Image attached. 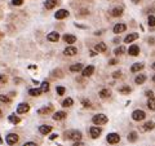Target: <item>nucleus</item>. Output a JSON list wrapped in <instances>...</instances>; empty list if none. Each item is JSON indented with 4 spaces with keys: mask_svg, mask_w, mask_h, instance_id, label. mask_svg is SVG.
Masks as SVG:
<instances>
[{
    "mask_svg": "<svg viewBox=\"0 0 155 146\" xmlns=\"http://www.w3.org/2000/svg\"><path fill=\"white\" fill-rule=\"evenodd\" d=\"M1 116H3V114H1V111H0V118H1Z\"/></svg>",
    "mask_w": 155,
    "mask_h": 146,
    "instance_id": "obj_54",
    "label": "nucleus"
},
{
    "mask_svg": "<svg viewBox=\"0 0 155 146\" xmlns=\"http://www.w3.org/2000/svg\"><path fill=\"white\" fill-rule=\"evenodd\" d=\"M11 100L7 97V96H4V94H0V102H9Z\"/></svg>",
    "mask_w": 155,
    "mask_h": 146,
    "instance_id": "obj_37",
    "label": "nucleus"
},
{
    "mask_svg": "<svg viewBox=\"0 0 155 146\" xmlns=\"http://www.w3.org/2000/svg\"><path fill=\"white\" fill-rule=\"evenodd\" d=\"M152 80H154V83H155V75H154V76H152Z\"/></svg>",
    "mask_w": 155,
    "mask_h": 146,
    "instance_id": "obj_52",
    "label": "nucleus"
},
{
    "mask_svg": "<svg viewBox=\"0 0 155 146\" xmlns=\"http://www.w3.org/2000/svg\"><path fill=\"white\" fill-rule=\"evenodd\" d=\"M109 63H110V65H116V63H118V59H110Z\"/></svg>",
    "mask_w": 155,
    "mask_h": 146,
    "instance_id": "obj_45",
    "label": "nucleus"
},
{
    "mask_svg": "<svg viewBox=\"0 0 155 146\" xmlns=\"http://www.w3.org/2000/svg\"><path fill=\"white\" fill-rule=\"evenodd\" d=\"M23 146H38L35 142H26V143H23Z\"/></svg>",
    "mask_w": 155,
    "mask_h": 146,
    "instance_id": "obj_43",
    "label": "nucleus"
},
{
    "mask_svg": "<svg viewBox=\"0 0 155 146\" xmlns=\"http://www.w3.org/2000/svg\"><path fill=\"white\" fill-rule=\"evenodd\" d=\"M83 70V65L82 63H75L73 65V66H70V71H73V73H79V71Z\"/></svg>",
    "mask_w": 155,
    "mask_h": 146,
    "instance_id": "obj_23",
    "label": "nucleus"
},
{
    "mask_svg": "<svg viewBox=\"0 0 155 146\" xmlns=\"http://www.w3.org/2000/svg\"><path fill=\"white\" fill-rule=\"evenodd\" d=\"M89 133L92 138H98L102 133V128H100V127H90Z\"/></svg>",
    "mask_w": 155,
    "mask_h": 146,
    "instance_id": "obj_6",
    "label": "nucleus"
},
{
    "mask_svg": "<svg viewBox=\"0 0 155 146\" xmlns=\"http://www.w3.org/2000/svg\"><path fill=\"white\" fill-rule=\"evenodd\" d=\"M74 105V101H73V98H66V100H63V102H62V106L63 107H71Z\"/></svg>",
    "mask_w": 155,
    "mask_h": 146,
    "instance_id": "obj_31",
    "label": "nucleus"
},
{
    "mask_svg": "<svg viewBox=\"0 0 155 146\" xmlns=\"http://www.w3.org/2000/svg\"><path fill=\"white\" fill-rule=\"evenodd\" d=\"M120 42V39H119V38H115V39H114V43H119Z\"/></svg>",
    "mask_w": 155,
    "mask_h": 146,
    "instance_id": "obj_47",
    "label": "nucleus"
},
{
    "mask_svg": "<svg viewBox=\"0 0 155 146\" xmlns=\"http://www.w3.org/2000/svg\"><path fill=\"white\" fill-rule=\"evenodd\" d=\"M146 96L150 98V97H154V93H152V91H146Z\"/></svg>",
    "mask_w": 155,
    "mask_h": 146,
    "instance_id": "obj_42",
    "label": "nucleus"
},
{
    "mask_svg": "<svg viewBox=\"0 0 155 146\" xmlns=\"http://www.w3.org/2000/svg\"><path fill=\"white\" fill-rule=\"evenodd\" d=\"M124 52H125V48H124V47H119V48H116L115 51H114V53H115V56H119V54H123Z\"/></svg>",
    "mask_w": 155,
    "mask_h": 146,
    "instance_id": "obj_34",
    "label": "nucleus"
},
{
    "mask_svg": "<svg viewBox=\"0 0 155 146\" xmlns=\"http://www.w3.org/2000/svg\"><path fill=\"white\" fill-rule=\"evenodd\" d=\"M128 53L132 57L138 56V53H140V47H138V45H131L129 49H128Z\"/></svg>",
    "mask_w": 155,
    "mask_h": 146,
    "instance_id": "obj_10",
    "label": "nucleus"
},
{
    "mask_svg": "<svg viewBox=\"0 0 155 146\" xmlns=\"http://www.w3.org/2000/svg\"><path fill=\"white\" fill-rule=\"evenodd\" d=\"M149 43H151V44H154V43H155V40H154V39H150V40H149Z\"/></svg>",
    "mask_w": 155,
    "mask_h": 146,
    "instance_id": "obj_49",
    "label": "nucleus"
},
{
    "mask_svg": "<svg viewBox=\"0 0 155 146\" xmlns=\"http://www.w3.org/2000/svg\"><path fill=\"white\" fill-rule=\"evenodd\" d=\"M47 39L49 40V42H57V40L59 39V34L57 32V31H53V32H51V34H48V36H47Z\"/></svg>",
    "mask_w": 155,
    "mask_h": 146,
    "instance_id": "obj_18",
    "label": "nucleus"
},
{
    "mask_svg": "<svg viewBox=\"0 0 155 146\" xmlns=\"http://www.w3.org/2000/svg\"><path fill=\"white\" fill-rule=\"evenodd\" d=\"M120 75H121V71H115V73H113V78H115V79L120 78Z\"/></svg>",
    "mask_w": 155,
    "mask_h": 146,
    "instance_id": "obj_41",
    "label": "nucleus"
},
{
    "mask_svg": "<svg viewBox=\"0 0 155 146\" xmlns=\"http://www.w3.org/2000/svg\"><path fill=\"white\" fill-rule=\"evenodd\" d=\"M57 93L59 96H63L65 94V87H57Z\"/></svg>",
    "mask_w": 155,
    "mask_h": 146,
    "instance_id": "obj_36",
    "label": "nucleus"
},
{
    "mask_svg": "<svg viewBox=\"0 0 155 146\" xmlns=\"http://www.w3.org/2000/svg\"><path fill=\"white\" fill-rule=\"evenodd\" d=\"M93 73H94V66H92V65H89V66H87L85 69H83V70H82V74H83V76H84V78L90 76Z\"/></svg>",
    "mask_w": 155,
    "mask_h": 146,
    "instance_id": "obj_8",
    "label": "nucleus"
},
{
    "mask_svg": "<svg viewBox=\"0 0 155 146\" xmlns=\"http://www.w3.org/2000/svg\"><path fill=\"white\" fill-rule=\"evenodd\" d=\"M131 91H132V89H131L128 85H124V87L119 88V93H121V94H129Z\"/></svg>",
    "mask_w": 155,
    "mask_h": 146,
    "instance_id": "obj_30",
    "label": "nucleus"
},
{
    "mask_svg": "<svg viewBox=\"0 0 155 146\" xmlns=\"http://www.w3.org/2000/svg\"><path fill=\"white\" fill-rule=\"evenodd\" d=\"M76 53H78V49H76L75 47H67L65 51H63V54H65V56H69V57L75 56Z\"/></svg>",
    "mask_w": 155,
    "mask_h": 146,
    "instance_id": "obj_9",
    "label": "nucleus"
},
{
    "mask_svg": "<svg viewBox=\"0 0 155 146\" xmlns=\"http://www.w3.org/2000/svg\"><path fill=\"white\" fill-rule=\"evenodd\" d=\"M63 136H65L66 140H73V141H80L82 140V132L75 131V129H71V131L65 132V135Z\"/></svg>",
    "mask_w": 155,
    "mask_h": 146,
    "instance_id": "obj_1",
    "label": "nucleus"
},
{
    "mask_svg": "<svg viewBox=\"0 0 155 146\" xmlns=\"http://www.w3.org/2000/svg\"><path fill=\"white\" fill-rule=\"evenodd\" d=\"M125 30H127V26L124 25V23H118V25L114 26V32H115V34H120V32H124Z\"/></svg>",
    "mask_w": 155,
    "mask_h": 146,
    "instance_id": "obj_13",
    "label": "nucleus"
},
{
    "mask_svg": "<svg viewBox=\"0 0 155 146\" xmlns=\"http://www.w3.org/2000/svg\"><path fill=\"white\" fill-rule=\"evenodd\" d=\"M111 96V92L110 89H107V88H104V89L100 91V97L101 98H107V97H110Z\"/></svg>",
    "mask_w": 155,
    "mask_h": 146,
    "instance_id": "obj_21",
    "label": "nucleus"
},
{
    "mask_svg": "<svg viewBox=\"0 0 155 146\" xmlns=\"http://www.w3.org/2000/svg\"><path fill=\"white\" fill-rule=\"evenodd\" d=\"M57 4V0H45V3H44V7L47 9H52L54 8Z\"/></svg>",
    "mask_w": 155,
    "mask_h": 146,
    "instance_id": "obj_22",
    "label": "nucleus"
},
{
    "mask_svg": "<svg viewBox=\"0 0 155 146\" xmlns=\"http://www.w3.org/2000/svg\"><path fill=\"white\" fill-rule=\"evenodd\" d=\"M136 39H138V34H136V32H133V34H129V35H127L125 36V39H124V42L127 43H132V42H135Z\"/></svg>",
    "mask_w": 155,
    "mask_h": 146,
    "instance_id": "obj_19",
    "label": "nucleus"
},
{
    "mask_svg": "<svg viewBox=\"0 0 155 146\" xmlns=\"http://www.w3.org/2000/svg\"><path fill=\"white\" fill-rule=\"evenodd\" d=\"M151 67H152V69H154V70H155V62H154V63H152V66H151Z\"/></svg>",
    "mask_w": 155,
    "mask_h": 146,
    "instance_id": "obj_51",
    "label": "nucleus"
},
{
    "mask_svg": "<svg viewBox=\"0 0 155 146\" xmlns=\"http://www.w3.org/2000/svg\"><path fill=\"white\" fill-rule=\"evenodd\" d=\"M147 107H149L150 110H152V111L155 110V97H150V98L147 100Z\"/></svg>",
    "mask_w": 155,
    "mask_h": 146,
    "instance_id": "obj_28",
    "label": "nucleus"
},
{
    "mask_svg": "<svg viewBox=\"0 0 155 146\" xmlns=\"http://www.w3.org/2000/svg\"><path fill=\"white\" fill-rule=\"evenodd\" d=\"M136 140H137V133H136V132H131L129 135H128V141H129V142H135Z\"/></svg>",
    "mask_w": 155,
    "mask_h": 146,
    "instance_id": "obj_32",
    "label": "nucleus"
},
{
    "mask_svg": "<svg viewBox=\"0 0 155 146\" xmlns=\"http://www.w3.org/2000/svg\"><path fill=\"white\" fill-rule=\"evenodd\" d=\"M73 146H84V143L80 142V141H76V142H74Z\"/></svg>",
    "mask_w": 155,
    "mask_h": 146,
    "instance_id": "obj_44",
    "label": "nucleus"
},
{
    "mask_svg": "<svg viewBox=\"0 0 155 146\" xmlns=\"http://www.w3.org/2000/svg\"><path fill=\"white\" fill-rule=\"evenodd\" d=\"M28 93H30V96H34V97H38V96H40L43 93V91L40 89V88H32V89L28 91Z\"/></svg>",
    "mask_w": 155,
    "mask_h": 146,
    "instance_id": "obj_25",
    "label": "nucleus"
},
{
    "mask_svg": "<svg viewBox=\"0 0 155 146\" xmlns=\"http://www.w3.org/2000/svg\"><path fill=\"white\" fill-rule=\"evenodd\" d=\"M12 3H13V5H22L23 0H12Z\"/></svg>",
    "mask_w": 155,
    "mask_h": 146,
    "instance_id": "obj_39",
    "label": "nucleus"
},
{
    "mask_svg": "<svg viewBox=\"0 0 155 146\" xmlns=\"http://www.w3.org/2000/svg\"><path fill=\"white\" fill-rule=\"evenodd\" d=\"M142 128V132H147V131H151V129H154L155 128V123L154 122H146V123L144 124V126L141 127Z\"/></svg>",
    "mask_w": 155,
    "mask_h": 146,
    "instance_id": "obj_11",
    "label": "nucleus"
},
{
    "mask_svg": "<svg viewBox=\"0 0 155 146\" xmlns=\"http://www.w3.org/2000/svg\"><path fill=\"white\" fill-rule=\"evenodd\" d=\"M132 1H133V3H135V4H137L138 1H140V0H132Z\"/></svg>",
    "mask_w": 155,
    "mask_h": 146,
    "instance_id": "obj_50",
    "label": "nucleus"
},
{
    "mask_svg": "<svg viewBox=\"0 0 155 146\" xmlns=\"http://www.w3.org/2000/svg\"><path fill=\"white\" fill-rule=\"evenodd\" d=\"M107 142L111 143V145H115V143H118L119 141H120V136L118 135V133H109L106 137Z\"/></svg>",
    "mask_w": 155,
    "mask_h": 146,
    "instance_id": "obj_4",
    "label": "nucleus"
},
{
    "mask_svg": "<svg viewBox=\"0 0 155 146\" xmlns=\"http://www.w3.org/2000/svg\"><path fill=\"white\" fill-rule=\"evenodd\" d=\"M18 140H20V137H18V135H16V133H9L5 138L8 145H16V143L18 142Z\"/></svg>",
    "mask_w": 155,
    "mask_h": 146,
    "instance_id": "obj_5",
    "label": "nucleus"
},
{
    "mask_svg": "<svg viewBox=\"0 0 155 146\" xmlns=\"http://www.w3.org/2000/svg\"><path fill=\"white\" fill-rule=\"evenodd\" d=\"M52 111V107L51 106H45V107H42V109H39V114L40 115H45V114H49V112Z\"/></svg>",
    "mask_w": 155,
    "mask_h": 146,
    "instance_id": "obj_27",
    "label": "nucleus"
},
{
    "mask_svg": "<svg viewBox=\"0 0 155 146\" xmlns=\"http://www.w3.org/2000/svg\"><path fill=\"white\" fill-rule=\"evenodd\" d=\"M145 80H146V75H144V74H140V75L136 76L135 83H136V84H142V83H145Z\"/></svg>",
    "mask_w": 155,
    "mask_h": 146,
    "instance_id": "obj_24",
    "label": "nucleus"
},
{
    "mask_svg": "<svg viewBox=\"0 0 155 146\" xmlns=\"http://www.w3.org/2000/svg\"><path fill=\"white\" fill-rule=\"evenodd\" d=\"M57 137H58V135H52L51 137H49V140H52V141H53V140H56Z\"/></svg>",
    "mask_w": 155,
    "mask_h": 146,
    "instance_id": "obj_46",
    "label": "nucleus"
},
{
    "mask_svg": "<svg viewBox=\"0 0 155 146\" xmlns=\"http://www.w3.org/2000/svg\"><path fill=\"white\" fill-rule=\"evenodd\" d=\"M7 76L5 75H0V84H4V83H7Z\"/></svg>",
    "mask_w": 155,
    "mask_h": 146,
    "instance_id": "obj_38",
    "label": "nucleus"
},
{
    "mask_svg": "<svg viewBox=\"0 0 155 146\" xmlns=\"http://www.w3.org/2000/svg\"><path fill=\"white\" fill-rule=\"evenodd\" d=\"M54 17H56L57 20H63V18L69 17V11H66V9H59V11L56 12Z\"/></svg>",
    "mask_w": 155,
    "mask_h": 146,
    "instance_id": "obj_7",
    "label": "nucleus"
},
{
    "mask_svg": "<svg viewBox=\"0 0 155 146\" xmlns=\"http://www.w3.org/2000/svg\"><path fill=\"white\" fill-rule=\"evenodd\" d=\"M96 54H97V52H93V51L90 52V56H92V57H93V56H96Z\"/></svg>",
    "mask_w": 155,
    "mask_h": 146,
    "instance_id": "obj_48",
    "label": "nucleus"
},
{
    "mask_svg": "<svg viewBox=\"0 0 155 146\" xmlns=\"http://www.w3.org/2000/svg\"><path fill=\"white\" fill-rule=\"evenodd\" d=\"M123 7H115V8H113V11H111V16L113 17H119V16H121L123 14Z\"/></svg>",
    "mask_w": 155,
    "mask_h": 146,
    "instance_id": "obj_14",
    "label": "nucleus"
},
{
    "mask_svg": "<svg viewBox=\"0 0 155 146\" xmlns=\"http://www.w3.org/2000/svg\"><path fill=\"white\" fill-rule=\"evenodd\" d=\"M66 118V112L65 111H57L53 114V119L54 120H62V119Z\"/></svg>",
    "mask_w": 155,
    "mask_h": 146,
    "instance_id": "obj_17",
    "label": "nucleus"
},
{
    "mask_svg": "<svg viewBox=\"0 0 155 146\" xmlns=\"http://www.w3.org/2000/svg\"><path fill=\"white\" fill-rule=\"evenodd\" d=\"M39 132L42 133V135H48V133L52 132V126H40L39 127Z\"/></svg>",
    "mask_w": 155,
    "mask_h": 146,
    "instance_id": "obj_15",
    "label": "nucleus"
},
{
    "mask_svg": "<svg viewBox=\"0 0 155 146\" xmlns=\"http://www.w3.org/2000/svg\"><path fill=\"white\" fill-rule=\"evenodd\" d=\"M40 89H42L43 92H48V91H49V83L48 82H43Z\"/></svg>",
    "mask_w": 155,
    "mask_h": 146,
    "instance_id": "obj_33",
    "label": "nucleus"
},
{
    "mask_svg": "<svg viewBox=\"0 0 155 146\" xmlns=\"http://www.w3.org/2000/svg\"><path fill=\"white\" fill-rule=\"evenodd\" d=\"M94 49H96L97 53H101V52H105V51H106L107 47H106V44H105V43H98V44H96Z\"/></svg>",
    "mask_w": 155,
    "mask_h": 146,
    "instance_id": "obj_20",
    "label": "nucleus"
},
{
    "mask_svg": "<svg viewBox=\"0 0 155 146\" xmlns=\"http://www.w3.org/2000/svg\"><path fill=\"white\" fill-rule=\"evenodd\" d=\"M0 143H3V140H1V137H0Z\"/></svg>",
    "mask_w": 155,
    "mask_h": 146,
    "instance_id": "obj_53",
    "label": "nucleus"
},
{
    "mask_svg": "<svg viewBox=\"0 0 155 146\" xmlns=\"http://www.w3.org/2000/svg\"><path fill=\"white\" fill-rule=\"evenodd\" d=\"M145 118H146V114H145V111H142V110H135L132 114V119L136 122L144 120Z\"/></svg>",
    "mask_w": 155,
    "mask_h": 146,
    "instance_id": "obj_3",
    "label": "nucleus"
},
{
    "mask_svg": "<svg viewBox=\"0 0 155 146\" xmlns=\"http://www.w3.org/2000/svg\"><path fill=\"white\" fill-rule=\"evenodd\" d=\"M9 122L11 123H13V124H18L21 122V118H18L17 115H14V114H12V115H9Z\"/></svg>",
    "mask_w": 155,
    "mask_h": 146,
    "instance_id": "obj_29",
    "label": "nucleus"
},
{
    "mask_svg": "<svg viewBox=\"0 0 155 146\" xmlns=\"http://www.w3.org/2000/svg\"><path fill=\"white\" fill-rule=\"evenodd\" d=\"M107 120H109V118H107L105 114H97V115H94L92 118V122L96 126H102V124H106Z\"/></svg>",
    "mask_w": 155,
    "mask_h": 146,
    "instance_id": "obj_2",
    "label": "nucleus"
},
{
    "mask_svg": "<svg viewBox=\"0 0 155 146\" xmlns=\"http://www.w3.org/2000/svg\"><path fill=\"white\" fill-rule=\"evenodd\" d=\"M147 22H149V26H152V27H154L155 26V16H149Z\"/></svg>",
    "mask_w": 155,
    "mask_h": 146,
    "instance_id": "obj_35",
    "label": "nucleus"
},
{
    "mask_svg": "<svg viewBox=\"0 0 155 146\" xmlns=\"http://www.w3.org/2000/svg\"><path fill=\"white\" fill-rule=\"evenodd\" d=\"M63 40H65L67 44H74V43L76 42V36H74V35H71V34H66V35H63Z\"/></svg>",
    "mask_w": 155,
    "mask_h": 146,
    "instance_id": "obj_16",
    "label": "nucleus"
},
{
    "mask_svg": "<svg viewBox=\"0 0 155 146\" xmlns=\"http://www.w3.org/2000/svg\"><path fill=\"white\" fill-rule=\"evenodd\" d=\"M82 104H83V106L84 107H90V102L88 101V100H83Z\"/></svg>",
    "mask_w": 155,
    "mask_h": 146,
    "instance_id": "obj_40",
    "label": "nucleus"
},
{
    "mask_svg": "<svg viewBox=\"0 0 155 146\" xmlns=\"http://www.w3.org/2000/svg\"><path fill=\"white\" fill-rule=\"evenodd\" d=\"M30 110V106L27 104H20L17 107V112L18 114H26V112Z\"/></svg>",
    "mask_w": 155,
    "mask_h": 146,
    "instance_id": "obj_12",
    "label": "nucleus"
},
{
    "mask_svg": "<svg viewBox=\"0 0 155 146\" xmlns=\"http://www.w3.org/2000/svg\"><path fill=\"white\" fill-rule=\"evenodd\" d=\"M144 67H145L144 63H135V65L132 66V67H131V71H132V73H137V71L142 70Z\"/></svg>",
    "mask_w": 155,
    "mask_h": 146,
    "instance_id": "obj_26",
    "label": "nucleus"
}]
</instances>
